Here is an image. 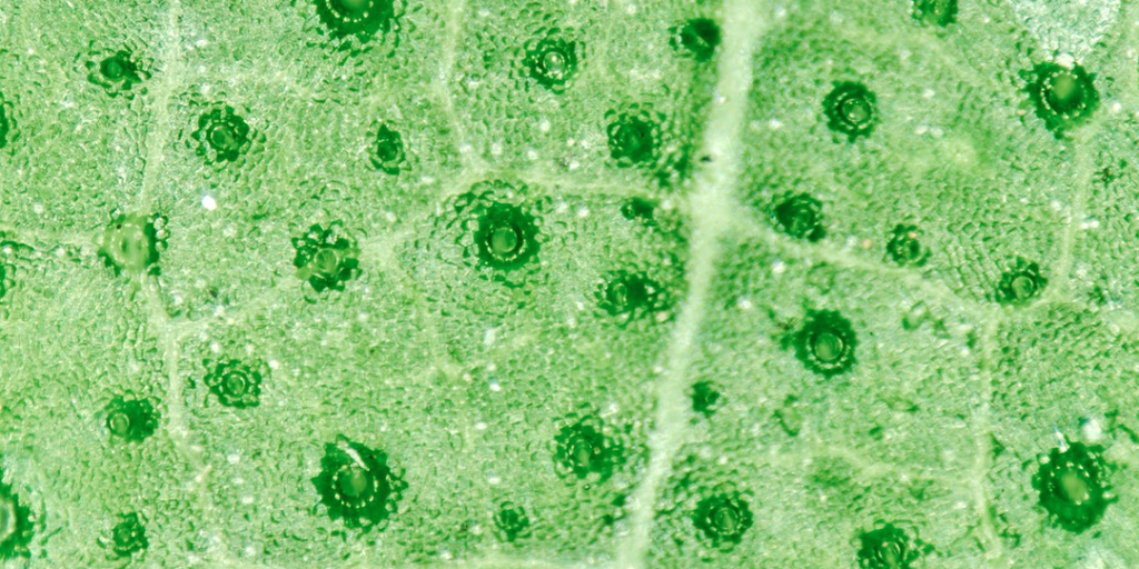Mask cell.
<instances>
[{"label": "cell", "instance_id": "obj_1", "mask_svg": "<svg viewBox=\"0 0 1139 569\" xmlns=\"http://www.w3.org/2000/svg\"><path fill=\"white\" fill-rule=\"evenodd\" d=\"M481 18L494 157L627 168L660 154L663 37L651 3L494 2Z\"/></svg>", "mask_w": 1139, "mask_h": 569}, {"label": "cell", "instance_id": "obj_2", "mask_svg": "<svg viewBox=\"0 0 1139 569\" xmlns=\"http://www.w3.org/2000/svg\"><path fill=\"white\" fill-rule=\"evenodd\" d=\"M1118 3L1016 2L1017 12L1040 41L1052 50L1078 54L1111 26Z\"/></svg>", "mask_w": 1139, "mask_h": 569}, {"label": "cell", "instance_id": "obj_3", "mask_svg": "<svg viewBox=\"0 0 1139 569\" xmlns=\"http://www.w3.org/2000/svg\"><path fill=\"white\" fill-rule=\"evenodd\" d=\"M204 204H205V206H206L207 208H210V209L215 208V201H214V200H212L211 198H209V197H206V198L204 199Z\"/></svg>", "mask_w": 1139, "mask_h": 569}]
</instances>
